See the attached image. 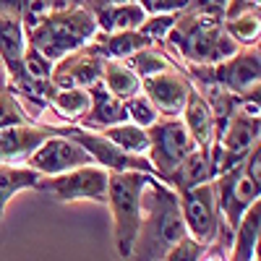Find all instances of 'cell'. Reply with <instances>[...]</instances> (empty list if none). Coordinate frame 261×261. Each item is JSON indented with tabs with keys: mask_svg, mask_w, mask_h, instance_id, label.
I'll use <instances>...</instances> for the list:
<instances>
[{
	"mask_svg": "<svg viewBox=\"0 0 261 261\" xmlns=\"http://www.w3.org/2000/svg\"><path fill=\"white\" fill-rule=\"evenodd\" d=\"M175 65H201L230 58L238 45L225 34L222 16H209L201 11L186 8L178 13L165 45Z\"/></svg>",
	"mask_w": 261,
	"mask_h": 261,
	"instance_id": "obj_2",
	"label": "cell"
},
{
	"mask_svg": "<svg viewBox=\"0 0 261 261\" xmlns=\"http://www.w3.org/2000/svg\"><path fill=\"white\" fill-rule=\"evenodd\" d=\"M55 11H60V6L55 3V0H24V6H21V21H24V29L37 27L39 21H45Z\"/></svg>",
	"mask_w": 261,
	"mask_h": 261,
	"instance_id": "obj_29",
	"label": "cell"
},
{
	"mask_svg": "<svg viewBox=\"0 0 261 261\" xmlns=\"http://www.w3.org/2000/svg\"><path fill=\"white\" fill-rule=\"evenodd\" d=\"M99 134L105 139H110L118 149L128 151V154H136V157H146V149H149V136H146V128L130 123V120H123V123H115V125H107L102 128Z\"/></svg>",
	"mask_w": 261,
	"mask_h": 261,
	"instance_id": "obj_23",
	"label": "cell"
},
{
	"mask_svg": "<svg viewBox=\"0 0 261 261\" xmlns=\"http://www.w3.org/2000/svg\"><path fill=\"white\" fill-rule=\"evenodd\" d=\"M193 86H220L238 97L258 94L261 58L256 47H238L230 58L201 65H178Z\"/></svg>",
	"mask_w": 261,
	"mask_h": 261,
	"instance_id": "obj_5",
	"label": "cell"
},
{
	"mask_svg": "<svg viewBox=\"0 0 261 261\" xmlns=\"http://www.w3.org/2000/svg\"><path fill=\"white\" fill-rule=\"evenodd\" d=\"M60 8H68V6H84V0H55Z\"/></svg>",
	"mask_w": 261,
	"mask_h": 261,
	"instance_id": "obj_35",
	"label": "cell"
},
{
	"mask_svg": "<svg viewBox=\"0 0 261 261\" xmlns=\"http://www.w3.org/2000/svg\"><path fill=\"white\" fill-rule=\"evenodd\" d=\"M102 68H105V58L92 45H86L81 50H73L68 55H63L60 60H55L50 81L55 89H68V86L89 89L97 81H102Z\"/></svg>",
	"mask_w": 261,
	"mask_h": 261,
	"instance_id": "obj_10",
	"label": "cell"
},
{
	"mask_svg": "<svg viewBox=\"0 0 261 261\" xmlns=\"http://www.w3.org/2000/svg\"><path fill=\"white\" fill-rule=\"evenodd\" d=\"M32 170H37L39 175H60L65 170L73 167H84V165H94L89 151H86L79 141H73L71 136H50L42 141L32 154L27 157V162Z\"/></svg>",
	"mask_w": 261,
	"mask_h": 261,
	"instance_id": "obj_9",
	"label": "cell"
},
{
	"mask_svg": "<svg viewBox=\"0 0 261 261\" xmlns=\"http://www.w3.org/2000/svg\"><path fill=\"white\" fill-rule=\"evenodd\" d=\"M125 63L136 71L139 79L162 73V71H167V68H172V65H175V60L170 58V53H167L165 47H160V45H146V47H141L139 53H134L130 58H125Z\"/></svg>",
	"mask_w": 261,
	"mask_h": 261,
	"instance_id": "obj_24",
	"label": "cell"
},
{
	"mask_svg": "<svg viewBox=\"0 0 261 261\" xmlns=\"http://www.w3.org/2000/svg\"><path fill=\"white\" fill-rule=\"evenodd\" d=\"M188 235L178 193L160 178H151L141 196V225L134 241V261H162L165 253Z\"/></svg>",
	"mask_w": 261,
	"mask_h": 261,
	"instance_id": "obj_1",
	"label": "cell"
},
{
	"mask_svg": "<svg viewBox=\"0 0 261 261\" xmlns=\"http://www.w3.org/2000/svg\"><path fill=\"white\" fill-rule=\"evenodd\" d=\"M39 172L29 165H8L0 162V217L6 212V204L18 191H34L39 183Z\"/></svg>",
	"mask_w": 261,
	"mask_h": 261,
	"instance_id": "obj_19",
	"label": "cell"
},
{
	"mask_svg": "<svg viewBox=\"0 0 261 261\" xmlns=\"http://www.w3.org/2000/svg\"><path fill=\"white\" fill-rule=\"evenodd\" d=\"M123 120H125L123 99H118L113 92H107V86L102 81H97L94 86H89V110H86V115L76 125L97 130V134H99L102 128L123 123Z\"/></svg>",
	"mask_w": 261,
	"mask_h": 261,
	"instance_id": "obj_14",
	"label": "cell"
},
{
	"mask_svg": "<svg viewBox=\"0 0 261 261\" xmlns=\"http://www.w3.org/2000/svg\"><path fill=\"white\" fill-rule=\"evenodd\" d=\"M24 73L32 81L47 84L50 81V73H53V63L42 55L39 50H34L32 45H27V53H24Z\"/></svg>",
	"mask_w": 261,
	"mask_h": 261,
	"instance_id": "obj_28",
	"label": "cell"
},
{
	"mask_svg": "<svg viewBox=\"0 0 261 261\" xmlns=\"http://www.w3.org/2000/svg\"><path fill=\"white\" fill-rule=\"evenodd\" d=\"M123 107H125V120L136 123V125H141V128L154 125V123L162 118V115L157 113V107L151 105V99H149L144 92H139V94H134V97L123 99Z\"/></svg>",
	"mask_w": 261,
	"mask_h": 261,
	"instance_id": "obj_26",
	"label": "cell"
},
{
	"mask_svg": "<svg viewBox=\"0 0 261 261\" xmlns=\"http://www.w3.org/2000/svg\"><path fill=\"white\" fill-rule=\"evenodd\" d=\"M204 243H199L196 238H191V235H183L180 241L172 246L167 253H165V258L162 261H199L201 258V253H204Z\"/></svg>",
	"mask_w": 261,
	"mask_h": 261,
	"instance_id": "obj_30",
	"label": "cell"
},
{
	"mask_svg": "<svg viewBox=\"0 0 261 261\" xmlns=\"http://www.w3.org/2000/svg\"><path fill=\"white\" fill-rule=\"evenodd\" d=\"M102 84L107 86V92H113L118 99H128V97L141 92V79L136 76V71L130 68L125 60H105Z\"/></svg>",
	"mask_w": 261,
	"mask_h": 261,
	"instance_id": "obj_21",
	"label": "cell"
},
{
	"mask_svg": "<svg viewBox=\"0 0 261 261\" xmlns=\"http://www.w3.org/2000/svg\"><path fill=\"white\" fill-rule=\"evenodd\" d=\"M175 193H178V204H180V214H183L188 235L204 246L217 243L227 251L232 241V230L227 227L220 206H217L212 180L191 186V188H180Z\"/></svg>",
	"mask_w": 261,
	"mask_h": 261,
	"instance_id": "obj_6",
	"label": "cell"
},
{
	"mask_svg": "<svg viewBox=\"0 0 261 261\" xmlns=\"http://www.w3.org/2000/svg\"><path fill=\"white\" fill-rule=\"evenodd\" d=\"M94 34H97L94 13L86 6H68L50 13L37 27L27 29V42L50 63H55L63 55L92 45Z\"/></svg>",
	"mask_w": 261,
	"mask_h": 261,
	"instance_id": "obj_3",
	"label": "cell"
},
{
	"mask_svg": "<svg viewBox=\"0 0 261 261\" xmlns=\"http://www.w3.org/2000/svg\"><path fill=\"white\" fill-rule=\"evenodd\" d=\"M139 6L146 11V16L154 13H180L188 8V0H139Z\"/></svg>",
	"mask_w": 261,
	"mask_h": 261,
	"instance_id": "obj_31",
	"label": "cell"
},
{
	"mask_svg": "<svg viewBox=\"0 0 261 261\" xmlns=\"http://www.w3.org/2000/svg\"><path fill=\"white\" fill-rule=\"evenodd\" d=\"M154 178L151 172L141 170H123V172H110L107 178V206L113 212V235H115V248L120 258L130 261L134 241L141 225V196Z\"/></svg>",
	"mask_w": 261,
	"mask_h": 261,
	"instance_id": "obj_4",
	"label": "cell"
},
{
	"mask_svg": "<svg viewBox=\"0 0 261 261\" xmlns=\"http://www.w3.org/2000/svg\"><path fill=\"white\" fill-rule=\"evenodd\" d=\"M141 92L151 99V105L157 107V113L162 118H175V115H180L183 105H186V97L191 92V81L178 65H172V68H167L162 73L141 79Z\"/></svg>",
	"mask_w": 261,
	"mask_h": 261,
	"instance_id": "obj_11",
	"label": "cell"
},
{
	"mask_svg": "<svg viewBox=\"0 0 261 261\" xmlns=\"http://www.w3.org/2000/svg\"><path fill=\"white\" fill-rule=\"evenodd\" d=\"M113 3H139V0H84L86 8H99V6H113Z\"/></svg>",
	"mask_w": 261,
	"mask_h": 261,
	"instance_id": "obj_34",
	"label": "cell"
},
{
	"mask_svg": "<svg viewBox=\"0 0 261 261\" xmlns=\"http://www.w3.org/2000/svg\"><path fill=\"white\" fill-rule=\"evenodd\" d=\"M50 136H55V123H47V120L0 128V162L24 165L32 151Z\"/></svg>",
	"mask_w": 261,
	"mask_h": 261,
	"instance_id": "obj_12",
	"label": "cell"
},
{
	"mask_svg": "<svg viewBox=\"0 0 261 261\" xmlns=\"http://www.w3.org/2000/svg\"><path fill=\"white\" fill-rule=\"evenodd\" d=\"M175 21H178V13H154V16H146V18L141 21L139 32H141L144 37H149L151 42H154V45L162 47Z\"/></svg>",
	"mask_w": 261,
	"mask_h": 261,
	"instance_id": "obj_27",
	"label": "cell"
},
{
	"mask_svg": "<svg viewBox=\"0 0 261 261\" xmlns=\"http://www.w3.org/2000/svg\"><path fill=\"white\" fill-rule=\"evenodd\" d=\"M180 120H183L186 130L191 134L196 149L204 151V154H209L214 141H217V123H214L209 102L201 97V92L196 89L193 84H191V92H188L186 105H183V110H180Z\"/></svg>",
	"mask_w": 261,
	"mask_h": 261,
	"instance_id": "obj_13",
	"label": "cell"
},
{
	"mask_svg": "<svg viewBox=\"0 0 261 261\" xmlns=\"http://www.w3.org/2000/svg\"><path fill=\"white\" fill-rule=\"evenodd\" d=\"M261 11H243L235 16H225L222 18V29L225 34L235 42L238 47H256L258 45V34H261Z\"/></svg>",
	"mask_w": 261,
	"mask_h": 261,
	"instance_id": "obj_22",
	"label": "cell"
},
{
	"mask_svg": "<svg viewBox=\"0 0 261 261\" xmlns=\"http://www.w3.org/2000/svg\"><path fill=\"white\" fill-rule=\"evenodd\" d=\"M18 123H34V118L27 113V107L21 105L18 94L11 89L6 71H3V65H0V128L18 125Z\"/></svg>",
	"mask_w": 261,
	"mask_h": 261,
	"instance_id": "obj_25",
	"label": "cell"
},
{
	"mask_svg": "<svg viewBox=\"0 0 261 261\" xmlns=\"http://www.w3.org/2000/svg\"><path fill=\"white\" fill-rule=\"evenodd\" d=\"M199 261H230V258H227V251H225L222 246L209 243V246L204 248V253H201V258H199Z\"/></svg>",
	"mask_w": 261,
	"mask_h": 261,
	"instance_id": "obj_32",
	"label": "cell"
},
{
	"mask_svg": "<svg viewBox=\"0 0 261 261\" xmlns=\"http://www.w3.org/2000/svg\"><path fill=\"white\" fill-rule=\"evenodd\" d=\"M146 45H154L149 37H144L139 29H130V32H97L92 39V47L105 58V60H125L134 53H139Z\"/></svg>",
	"mask_w": 261,
	"mask_h": 261,
	"instance_id": "obj_16",
	"label": "cell"
},
{
	"mask_svg": "<svg viewBox=\"0 0 261 261\" xmlns=\"http://www.w3.org/2000/svg\"><path fill=\"white\" fill-rule=\"evenodd\" d=\"M107 178L110 172L99 165H84V167H73L65 170L60 175H42L37 188L39 193H47L55 201H107Z\"/></svg>",
	"mask_w": 261,
	"mask_h": 261,
	"instance_id": "obj_7",
	"label": "cell"
},
{
	"mask_svg": "<svg viewBox=\"0 0 261 261\" xmlns=\"http://www.w3.org/2000/svg\"><path fill=\"white\" fill-rule=\"evenodd\" d=\"M258 238H261V201H253L232 227V241L227 248L230 261H258Z\"/></svg>",
	"mask_w": 261,
	"mask_h": 261,
	"instance_id": "obj_15",
	"label": "cell"
},
{
	"mask_svg": "<svg viewBox=\"0 0 261 261\" xmlns=\"http://www.w3.org/2000/svg\"><path fill=\"white\" fill-rule=\"evenodd\" d=\"M86 110H89V89H79V86H68V89H53L50 94V113L63 120V123H79Z\"/></svg>",
	"mask_w": 261,
	"mask_h": 261,
	"instance_id": "obj_20",
	"label": "cell"
},
{
	"mask_svg": "<svg viewBox=\"0 0 261 261\" xmlns=\"http://www.w3.org/2000/svg\"><path fill=\"white\" fill-rule=\"evenodd\" d=\"M149 136V149H146V160L151 162L154 175L162 180L167 172L175 170L191 151L196 149L191 134L186 130L180 115L175 118H160L154 125L146 128Z\"/></svg>",
	"mask_w": 261,
	"mask_h": 261,
	"instance_id": "obj_8",
	"label": "cell"
},
{
	"mask_svg": "<svg viewBox=\"0 0 261 261\" xmlns=\"http://www.w3.org/2000/svg\"><path fill=\"white\" fill-rule=\"evenodd\" d=\"M97 21V32H130L139 29L141 21L146 18V11L139 3H113V6H99L89 8Z\"/></svg>",
	"mask_w": 261,
	"mask_h": 261,
	"instance_id": "obj_17",
	"label": "cell"
},
{
	"mask_svg": "<svg viewBox=\"0 0 261 261\" xmlns=\"http://www.w3.org/2000/svg\"><path fill=\"white\" fill-rule=\"evenodd\" d=\"M212 178H214V172H212L209 154H204V151H199V149H193L175 170L167 172V175L162 178V183H167L170 188L180 191V188H191V186L206 183Z\"/></svg>",
	"mask_w": 261,
	"mask_h": 261,
	"instance_id": "obj_18",
	"label": "cell"
},
{
	"mask_svg": "<svg viewBox=\"0 0 261 261\" xmlns=\"http://www.w3.org/2000/svg\"><path fill=\"white\" fill-rule=\"evenodd\" d=\"M21 6H24V0H0V13L21 18Z\"/></svg>",
	"mask_w": 261,
	"mask_h": 261,
	"instance_id": "obj_33",
	"label": "cell"
}]
</instances>
